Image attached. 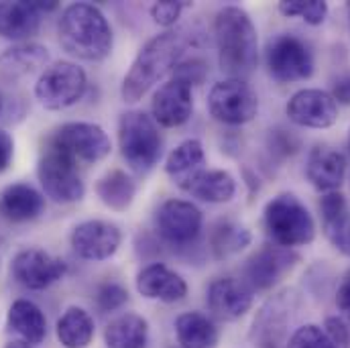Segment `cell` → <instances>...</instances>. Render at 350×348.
Masks as SVG:
<instances>
[{
	"instance_id": "6da1fadb",
	"label": "cell",
	"mask_w": 350,
	"mask_h": 348,
	"mask_svg": "<svg viewBox=\"0 0 350 348\" xmlns=\"http://www.w3.org/2000/svg\"><path fill=\"white\" fill-rule=\"evenodd\" d=\"M191 37L185 29H170L151 37L133 59L129 72L122 78L120 96L126 104L139 102L151 88L174 74L183 59Z\"/></svg>"
},
{
	"instance_id": "7a4b0ae2",
	"label": "cell",
	"mask_w": 350,
	"mask_h": 348,
	"mask_svg": "<svg viewBox=\"0 0 350 348\" xmlns=\"http://www.w3.org/2000/svg\"><path fill=\"white\" fill-rule=\"evenodd\" d=\"M214 39L220 70L228 78L247 80L259 64V33L251 14L237 4L216 12Z\"/></svg>"
},
{
	"instance_id": "3957f363",
	"label": "cell",
	"mask_w": 350,
	"mask_h": 348,
	"mask_svg": "<svg viewBox=\"0 0 350 348\" xmlns=\"http://www.w3.org/2000/svg\"><path fill=\"white\" fill-rule=\"evenodd\" d=\"M57 37L64 51L92 64L104 62L114 47V35L106 14L90 2H76L64 8L57 23Z\"/></svg>"
},
{
	"instance_id": "277c9868",
	"label": "cell",
	"mask_w": 350,
	"mask_h": 348,
	"mask_svg": "<svg viewBox=\"0 0 350 348\" xmlns=\"http://www.w3.org/2000/svg\"><path fill=\"white\" fill-rule=\"evenodd\" d=\"M118 149L137 175H147L163 155V139L157 122L143 110H126L118 118Z\"/></svg>"
},
{
	"instance_id": "5b68a950",
	"label": "cell",
	"mask_w": 350,
	"mask_h": 348,
	"mask_svg": "<svg viewBox=\"0 0 350 348\" xmlns=\"http://www.w3.org/2000/svg\"><path fill=\"white\" fill-rule=\"evenodd\" d=\"M262 224L273 245L283 249L306 247L316 239V222L312 212L295 193H279L265 204Z\"/></svg>"
},
{
	"instance_id": "8992f818",
	"label": "cell",
	"mask_w": 350,
	"mask_h": 348,
	"mask_svg": "<svg viewBox=\"0 0 350 348\" xmlns=\"http://www.w3.org/2000/svg\"><path fill=\"white\" fill-rule=\"evenodd\" d=\"M265 66L279 84L304 82L314 76L316 59L312 47L297 35L279 33L265 45Z\"/></svg>"
},
{
	"instance_id": "52a82bcc",
	"label": "cell",
	"mask_w": 350,
	"mask_h": 348,
	"mask_svg": "<svg viewBox=\"0 0 350 348\" xmlns=\"http://www.w3.org/2000/svg\"><path fill=\"white\" fill-rule=\"evenodd\" d=\"M37 179L43 187V196L57 204L80 202L86 193L78 163L53 145H47L39 157Z\"/></svg>"
},
{
	"instance_id": "ba28073f",
	"label": "cell",
	"mask_w": 350,
	"mask_h": 348,
	"mask_svg": "<svg viewBox=\"0 0 350 348\" xmlns=\"http://www.w3.org/2000/svg\"><path fill=\"white\" fill-rule=\"evenodd\" d=\"M86 90L88 76L84 68L74 62H55L41 72L35 84V98L47 110H66L78 104Z\"/></svg>"
},
{
	"instance_id": "9c48e42d",
	"label": "cell",
	"mask_w": 350,
	"mask_h": 348,
	"mask_svg": "<svg viewBox=\"0 0 350 348\" xmlns=\"http://www.w3.org/2000/svg\"><path fill=\"white\" fill-rule=\"evenodd\" d=\"M299 295L295 289H283L269 297L257 312L249 338L255 348H283L287 345L289 326L297 314Z\"/></svg>"
},
{
	"instance_id": "30bf717a",
	"label": "cell",
	"mask_w": 350,
	"mask_h": 348,
	"mask_svg": "<svg viewBox=\"0 0 350 348\" xmlns=\"http://www.w3.org/2000/svg\"><path fill=\"white\" fill-rule=\"evenodd\" d=\"M208 112L226 126H243L259 114V96L247 80L226 78L210 88Z\"/></svg>"
},
{
	"instance_id": "8fae6325",
	"label": "cell",
	"mask_w": 350,
	"mask_h": 348,
	"mask_svg": "<svg viewBox=\"0 0 350 348\" xmlns=\"http://www.w3.org/2000/svg\"><path fill=\"white\" fill-rule=\"evenodd\" d=\"M55 149L64 151L76 163H98L110 155L112 141L108 133L96 122H66L47 141Z\"/></svg>"
},
{
	"instance_id": "7c38bea8",
	"label": "cell",
	"mask_w": 350,
	"mask_h": 348,
	"mask_svg": "<svg viewBox=\"0 0 350 348\" xmlns=\"http://www.w3.org/2000/svg\"><path fill=\"white\" fill-rule=\"evenodd\" d=\"M204 214L187 200H165L155 212V230L165 245L189 249L202 235Z\"/></svg>"
},
{
	"instance_id": "4fadbf2b",
	"label": "cell",
	"mask_w": 350,
	"mask_h": 348,
	"mask_svg": "<svg viewBox=\"0 0 350 348\" xmlns=\"http://www.w3.org/2000/svg\"><path fill=\"white\" fill-rule=\"evenodd\" d=\"M301 257L291 249H283L277 245H262L257 253H253L243 267V281L253 291L273 289L285 275H289Z\"/></svg>"
},
{
	"instance_id": "5bb4252c",
	"label": "cell",
	"mask_w": 350,
	"mask_h": 348,
	"mask_svg": "<svg viewBox=\"0 0 350 348\" xmlns=\"http://www.w3.org/2000/svg\"><path fill=\"white\" fill-rule=\"evenodd\" d=\"M74 253L84 261H108L122 245L120 228L110 220H84L70 235Z\"/></svg>"
},
{
	"instance_id": "9a60e30c",
	"label": "cell",
	"mask_w": 350,
	"mask_h": 348,
	"mask_svg": "<svg viewBox=\"0 0 350 348\" xmlns=\"http://www.w3.org/2000/svg\"><path fill=\"white\" fill-rule=\"evenodd\" d=\"M285 114L304 129H330L338 120V104L326 90L304 88L287 100Z\"/></svg>"
},
{
	"instance_id": "2e32d148",
	"label": "cell",
	"mask_w": 350,
	"mask_h": 348,
	"mask_svg": "<svg viewBox=\"0 0 350 348\" xmlns=\"http://www.w3.org/2000/svg\"><path fill=\"white\" fill-rule=\"evenodd\" d=\"M253 302L255 291L243 279L218 277L206 289V304L212 320L237 322L251 312Z\"/></svg>"
},
{
	"instance_id": "e0dca14e",
	"label": "cell",
	"mask_w": 350,
	"mask_h": 348,
	"mask_svg": "<svg viewBox=\"0 0 350 348\" xmlns=\"http://www.w3.org/2000/svg\"><path fill=\"white\" fill-rule=\"evenodd\" d=\"M66 271H68L66 261L41 249H23L12 257L10 263V273L14 281L33 291L51 287L66 275Z\"/></svg>"
},
{
	"instance_id": "ac0fdd59",
	"label": "cell",
	"mask_w": 350,
	"mask_h": 348,
	"mask_svg": "<svg viewBox=\"0 0 350 348\" xmlns=\"http://www.w3.org/2000/svg\"><path fill=\"white\" fill-rule=\"evenodd\" d=\"M193 112V94L191 88L179 80H167L155 90L151 100V116L157 126L177 129L183 126Z\"/></svg>"
},
{
	"instance_id": "d6986e66",
	"label": "cell",
	"mask_w": 350,
	"mask_h": 348,
	"mask_svg": "<svg viewBox=\"0 0 350 348\" xmlns=\"http://www.w3.org/2000/svg\"><path fill=\"white\" fill-rule=\"evenodd\" d=\"M137 291L147 299H157L163 304H177L187 295V281L163 263L145 265L135 279Z\"/></svg>"
},
{
	"instance_id": "ffe728a7",
	"label": "cell",
	"mask_w": 350,
	"mask_h": 348,
	"mask_svg": "<svg viewBox=\"0 0 350 348\" xmlns=\"http://www.w3.org/2000/svg\"><path fill=\"white\" fill-rule=\"evenodd\" d=\"M349 172L347 157L330 145H314L308 153L306 177L308 181L324 193L338 191Z\"/></svg>"
},
{
	"instance_id": "44dd1931",
	"label": "cell",
	"mask_w": 350,
	"mask_h": 348,
	"mask_svg": "<svg viewBox=\"0 0 350 348\" xmlns=\"http://www.w3.org/2000/svg\"><path fill=\"white\" fill-rule=\"evenodd\" d=\"M45 210V196L29 183H10L0 191V218L12 224L37 220Z\"/></svg>"
},
{
	"instance_id": "7402d4cb",
	"label": "cell",
	"mask_w": 350,
	"mask_h": 348,
	"mask_svg": "<svg viewBox=\"0 0 350 348\" xmlns=\"http://www.w3.org/2000/svg\"><path fill=\"white\" fill-rule=\"evenodd\" d=\"M320 218L328 243L340 255L350 257V206L345 193H324L320 200Z\"/></svg>"
},
{
	"instance_id": "603a6c76",
	"label": "cell",
	"mask_w": 350,
	"mask_h": 348,
	"mask_svg": "<svg viewBox=\"0 0 350 348\" xmlns=\"http://www.w3.org/2000/svg\"><path fill=\"white\" fill-rule=\"evenodd\" d=\"M41 16L35 2H0V37L25 43L39 33Z\"/></svg>"
},
{
	"instance_id": "cb8c5ba5",
	"label": "cell",
	"mask_w": 350,
	"mask_h": 348,
	"mask_svg": "<svg viewBox=\"0 0 350 348\" xmlns=\"http://www.w3.org/2000/svg\"><path fill=\"white\" fill-rule=\"evenodd\" d=\"M49 64V49L45 45L25 41L8 47L0 55V80L16 82L37 70H45Z\"/></svg>"
},
{
	"instance_id": "d4e9b609",
	"label": "cell",
	"mask_w": 350,
	"mask_h": 348,
	"mask_svg": "<svg viewBox=\"0 0 350 348\" xmlns=\"http://www.w3.org/2000/svg\"><path fill=\"white\" fill-rule=\"evenodd\" d=\"M181 189L206 204H228L237 196V179L226 170H202Z\"/></svg>"
},
{
	"instance_id": "484cf974",
	"label": "cell",
	"mask_w": 350,
	"mask_h": 348,
	"mask_svg": "<svg viewBox=\"0 0 350 348\" xmlns=\"http://www.w3.org/2000/svg\"><path fill=\"white\" fill-rule=\"evenodd\" d=\"M175 338L181 348H216L220 330L212 316L202 312H183L175 318Z\"/></svg>"
},
{
	"instance_id": "4316f807",
	"label": "cell",
	"mask_w": 350,
	"mask_h": 348,
	"mask_svg": "<svg viewBox=\"0 0 350 348\" xmlns=\"http://www.w3.org/2000/svg\"><path fill=\"white\" fill-rule=\"evenodd\" d=\"M8 328L27 345H41L47 338V318L31 299H16L8 308Z\"/></svg>"
},
{
	"instance_id": "83f0119b",
	"label": "cell",
	"mask_w": 350,
	"mask_h": 348,
	"mask_svg": "<svg viewBox=\"0 0 350 348\" xmlns=\"http://www.w3.org/2000/svg\"><path fill=\"white\" fill-rule=\"evenodd\" d=\"M104 345L106 348H147L149 322L135 312L120 314L104 328Z\"/></svg>"
},
{
	"instance_id": "f1b7e54d",
	"label": "cell",
	"mask_w": 350,
	"mask_h": 348,
	"mask_svg": "<svg viewBox=\"0 0 350 348\" xmlns=\"http://www.w3.org/2000/svg\"><path fill=\"white\" fill-rule=\"evenodd\" d=\"M94 191L106 208L114 212H126L137 198V181L122 170H110L98 177Z\"/></svg>"
},
{
	"instance_id": "f546056e",
	"label": "cell",
	"mask_w": 350,
	"mask_h": 348,
	"mask_svg": "<svg viewBox=\"0 0 350 348\" xmlns=\"http://www.w3.org/2000/svg\"><path fill=\"white\" fill-rule=\"evenodd\" d=\"M206 165V151L200 139H185L179 143L165 159V174L172 177L177 187H183Z\"/></svg>"
},
{
	"instance_id": "4dcf8cb0",
	"label": "cell",
	"mask_w": 350,
	"mask_h": 348,
	"mask_svg": "<svg viewBox=\"0 0 350 348\" xmlns=\"http://www.w3.org/2000/svg\"><path fill=\"white\" fill-rule=\"evenodd\" d=\"M251 243H253L251 230L234 220H218L208 237V247L216 261H224L239 255Z\"/></svg>"
},
{
	"instance_id": "1f68e13d",
	"label": "cell",
	"mask_w": 350,
	"mask_h": 348,
	"mask_svg": "<svg viewBox=\"0 0 350 348\" xmlns=\"http://www.w3.org/2000/svg\"><path fill=\"white\" fill-rule=\"evenodd\" d=\"M55 334L64 348H88L96 334L94 318L84 308L72 306L57 320Z\"/></svg>"
},
{
	"instance_id": "d6a6232c",
	"label": "cell",
	"mask_w": 350,
	"mask_h": 348,
	"mask_svg": "<svg viewBox=\"0 0 350 348\" xmlns=\"http://www.w3.org/2000/svg\"><path fill=\"white\" fill-rule=\"evenodd\" d=\"M277 10L287 18L301 16L308 25L320 27L326 21L330 8L324 0H283L277 4Z\"/></svg>"
},
{
	"instance_id": "836d02e7",
	"label": "cell",
	"mask_w": 350,
	"mask_h": 348,
	"mask_svg": "<svg viewBox=\"0 0 350 348\" xmlns=\"http://www.w3.org/2000/svg\"><path fill=\"white\" fill-rule=\"evenodd\" d=\"M265 149H267L271 159L283 161L287 157H293L301 149V141L293 131L283 129V126H275L265 137Z\"/></svg>"
},
{
	"instance_id": "e575fe53",
	"label": "cell",
	"mask_w": 350,
	"mask_h": 348,
	"mask_svg": "<svg viewBox=\"0 0 350 348\" xmlns=\"http://www.w3.org/2000/svg\"><path fill=\"white\" fill-rule=\"evenodd\" d=\"M285 348H336L318 324H306L291 332Z\"/></svg>"
},
{
	"instance_id": "d590c367",
	"label": "cell",
	"mask_w": 350,
	"mask_h": 348,
	"mask_svg": "<svg viewBox=\"0 0 350 348\" xmlns=\"http://www.w3.org/2000/svg\"><path fill=\"white\" fill-rule=\"evenodd\" d=\"M126 302H129V291L124 285H120L116 281H106V283L98 285V289H96V306L104 314L120 310Z\"/></svg>"
},
{
	"instance_id": "8d00e7d4",
	"label": "cell",
	"mask_w": 350,
	"mask_h": 348,
	"mask_svg": "<svg viewBox=\"0 0 350 348\" xmlns=\"http://www.w3.org/2000/svg\"><path fill=\"white\" fill-rule=\"evenodd\" d=\"M174 80H179L189 88L202 86L208 78V64L202 57H187L177 64L172 74Z\"/></svg>"
},
{
	"instance_id": "74e56055",
	"label": "cell",
	"mask_w": 350,
	"mask_h": 348,
	"mask_svg": "<svg viewBox=\"0 0 350 348\" xmlns=\"http://www.w3.org/2000/svg\"><path fill=\"white\" fill-rule=\"evenodd\" d=\"M187 2H175V0H163V2H153L149 8V14L155 25L163 27L165 31L174 29L175 23L181 18L183 10L187 8Z\"/></svg>"
},
{
	"instance_id": "f35d334b",
	"label": "cell",
	"mask_w": 350,
	"mask_h": 348,
	"mask_svg": "<svg viewBox=\"0 0 350 348\" xmlns=\"http://www.w3.org/2000/svg\"><path fill=\"white\" fill-rule=\"evenodd\" d=\"M324 332L336 348H350V326L340 316H330L324 320Z\"/></svg>"
},
{
	"instance_id": "ab89813d",
	"label": "cell",
	"mask_w": 350,
	"mask_h": 348,
	"mask_svg": "<svg viewBox=\"0 0 350 348\" xmlns=\"http://www.w3.org/2000/svg\"><path fill=\"white\" fill-rule=\"evenodd\" d=\"M336 308L340 312V318L350 326V269H347L345 275L340 277L336 289Z\"/></svg>"
},
{
	"instance_id": "60d3db41",
	"label": "cell",
	"mask_w": 350,
	"mask_h": 348,
	"mask_svg": "<svg viewBox=\"0 0 350 348\" xmlns=\"http://www.w3.org/2000/svg\"><path fill=\"white\" fill-rule=\"evenodd\" d=\"M330 96L336 100V104L350 106V72H345L338 78H334Z\"/></svg>"
},
{
	"instance_id": "b9f144b4",
	"label": "cell",
	"mask_w": 350,
	"mask_h": 348,
	"mask_svg": "<svg viewBox=\"0 0 350 348\" xmlns=\"http://www.w3.org/2000/svg\"><path fill=\"white\" fill-rule=\"evenodd\" d=\"M12 159H14V139L6 131H0V174L10 168Z\"/></svg>"
},
{
	"instance_id": "7bdbcfd3",
	"label": "cell",
	"mask_w": 350,
	"mask_h": 348,
	"mask_svg": "<svg viewBox=\"0 0 350 348\" xmlns=\"http://www.w3.org/2000/svg\"><path fill=\"white\" fill-rule=\"evenodd\" d=\"M4 348H33L31 345H27V343H23V340H10V343H6Z\"/></svg>"
},
{
	"instance_id": "ee69618b",
	"label": "cell",
	"mask_w": 350,
	"mask_h": 348,
	"mask_svg": "<svg viewBox=\"0 0 350 348\" xmlns=\"http://www.w3.org/2000/svg\"><path fill=\"white\" fill-rule=\"evenodd\" d=\"M347 12H349V27H350V2L347 4Z\"/></svg>"
},
{
	"instance_id": "f6af8a7d",
	"label": "cell",
	"mask_w": 350,
	"mask_h": 348,
	"mask_svg": "<svg viewBox=\"0 0 350 348\" xmlns=\"http://www.w3.org/2000/svg\"><path fill=\"white\" fill-rule=\"evenodd\" d=\"M0 114H2V96H0Z\"/></svg>"
},
{
	"instance_id": "bcb514c9",
	"label": "cell",
	"mask_w": 350,
	"mask_h": 348,
	"mask_svg": "<svg viewBox=\"0 0 350 348\" xmlns=\"http://www.w3.org/2000/svg\"><path fill=\"white\" fill-rule=\"evenodd\" d=\"M349 149H350V131H349Z\"/></svg>"
}]
</instances>
